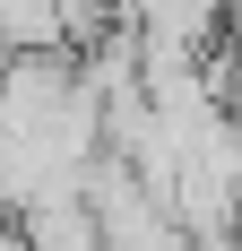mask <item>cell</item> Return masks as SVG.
Here are the masks:
<instances>
[{"instance_id": "cell-1", "label": "cell", "mask_w": 242, "mask_h": 251, "mask_svg": "<svg viewBox=\"0 0 242 251\" xmlns=\"http://www.w3.org/2000/svg\"><path fill=\"white\" fill-rule=\"evenodd\" d=\"M121 18H130L139 52H199V61L217 44V26H234L225 0H121Z\"/></svg>"}, {"instance_id": "cell-2", "label": "cell", "mask_w": 242, "mask_h": 251, "mask_svg": "<svg viewBox=\"0 0 242 251\" xmlns=\"http://www.w3.org/2000/svg\"><path fill=\"white\" fill-rule=\"evenodd\" d=\"M225 18H234V26H242V0H225Z\"/></svg>"}]
</instances>
